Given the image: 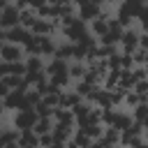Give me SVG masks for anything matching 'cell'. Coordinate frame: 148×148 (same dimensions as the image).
<instances>
[{
	"mask_svg": "<svg viewBox=\"0 0 148 148\" xmlns=\"http://www.w3.org/2000/svg\"><path fill=\"white\" fill-rule=\"evenodd\" d=\"M81 97L76 92H60V99H58V106L60 109H72L74 104H79Z\"/></svg>",
	"mask_w": 148,
	"mask_h": 148,
	"instance_id": "obj_12",
	"label": "cell"
},
{
	"mask_svg": "<svg viewBox=\"0 0 148 148\" xmlns=\"http://www.w3.org/2000/svg\"><path fill=\"white\" fill-rule=\"evenodd\" d=\"M35 123H37V113H35V109H18V111L14 113V127H16V132L32 130Z\"/></svg>",
	"mask_w": 148,
	"mask_h": 148,
	"instance_id": "obj_2",
	"label": "cell"
},
{
	"mask_svg": "<svg viewBox=\"0 0 148 148\" xmlns=\"http://www.w3.org/2000/svg\"><path fill=\"white\" fill-rule=\"evenodd\" d=\"M109 21H111V16L106 14V12H102L97 18H92L90 21V28H92V35H97V37H102L106 30H109Z\"/></svg>",
	"mask_w": 148,
	"mask_h": 148,
	"instance_id": "obj_8",
	"label": "cell"
},
{
	"mask_svg": "<svg viewBox=\"0 0 148 148\" xmlns=\"http://www.w3.org/2000/svg\"><path fill=\"white\" fill-rule=\"evenodd\" d=\"M5 5H9V0H0V9H2Z\"/></svg>",
	"mask_w": 148,
	"mask_h": 148,
	"instance_id": "obj_15",
	"label": "cell"
},
{
	"mask_svg": "<svg viewBox=\"0 0 148 148\" xmlns=\"http://www.w3.org/2000/svg\"><path fill=\"white\" fill-rule=\"evenodd\" d=\"M14 25H18V9L14 5H5L0 9V28L2 30H9Z\"/></svg>",
	"mask_w": 148,
	"mask_h": 148,
	"instance_id": "obj_6",
	"label": "cell"
},
{
	"mask_svg": "<svg viewBox=\"0 0 148 148\" xmlns=\"http://www.w3.org/2000/svg\"><path fill=\"white\" fill-rule=\"evenodd\" d=\"M30 39H32V32H30V30H25V28H21V25H14V28L5 30V42H9V44L25 46Z\"/></svg>",
	"mask_w": 148,
	"mask_h": 148,
	"instance_id": "obj_5",
	"label": "cell"
},
{
	"mask_svg": "<svg viewBox=\"0 0 148 148\" xmlns=\"http://www.w3.org/2000/svg\"><path fill=\"white\" fill-rule=\"evenodd\" d=\"M7 92H9V88H7V86H5V81L0 79V99H2V97H5Z\"/></svg>",
	"mask_w": 148,
	"mask_h": 148,
	"instance_id": "obj_14",
	"label": "cell"
},
{
	"mask_svg": "<svg viewBox=\"0 0 148 148\" xmlns=\"http://www.w3.org/2000/svg\"><path fill=\"white\" fill-rule=\"evenodd\" d=\"M35 21H37V14H35V12L30 9V7H28V9H21V12H18V25H21V28L30 30Z\"/></svg>",
	"mask_w": 148,
	"mask_h": 148,
	"instance_id": "obj_11",
	"label": "cell"
},
{
	"mask_svg": "<svg viewBox=\"0 0 148 148\" xmlns=\"http://www.w3.org/2000/svg\"><path fill=\"white\" fill-rule=\"evenodd\" d=\"M25 74H35V72H44V62H42V56H25Z\"/></svg>",
	"mask_w": 148,
	"mask_h": 148,
	"instance_id": "obj_9",
	"label": "cell"
},
{
	"mask_svg": "<svg viewBox=\"0 0 148 148\" xmlns=\"http://www.w3.org/2000/svg\"><path fill=\"white\" fill-rule=\"evenodd\" d=\"M23 58H25L23 46L9 44V42H2L0 44V62H21Z\"/></svg>",
	"mask_w": 148,
	"mask_h": 148,
	"instance_id": "obj_3",
	"label": "cell"
},
{
	"mask_svg": "<svg viewBox=\"0 0 148 148\" xmlns=\"http://www.w3.org/2000/svg\"><path fill=\"white\" fill-rule=\"evenodd\" d=\"M2 130H5V127H2V125H0V132H2Z\"/></svg>",
	"mask_w": 148,
	"mask_h": 148,
	"instance_id": "obj_17",
	"label": "cell"
},
{
	"mask_svg": "<svg viewBox=\"0 0 148 148\" xmlns=\"http://www.w3.org/2000/svg\"><path fill=\"white\" fill-rule=\"evenodd\" d=\"M86 69H88V65H83L81 60L67 62V74H69V79H76V81H81V79H83V74H86Z\"/></svg>",
	"mask_w": 148,
	"mask_h": 148,
	"instance_id": "obj_10",
	"label": "cell"
},
{
	"mask_svg": "<svg viewBox=\"0 0 148 148\" xmlns=\"http://www.w3.org/2000/svg\"><path fill=\"white\" fill-rule=\"evenodd\" d=\"M5 113V106H2V99H0V116Z\"/></svg>",
	"mask_w": 148,
	"mask_h": 148,
	"instance_id": "obj_16",
	"label": "cell"
},
{
	"mask_svg": "<svg viewBox=\"0 0 148 148\" xmlns=\"http://www.w3.org/2000/svg\"><path fill=\"white\" fill-rule=\"evenodd\" d=\"M141 30H134V28H125L123 30V37H120V46H123V53H132V51H136L139 49V39H141Z\"/></svg>",
	"mask_w": 148,
	"mask_h": 148,
	"instance_id": "obj_4",
	"label": "cell"
},
{
	"mask_svg": "<svg viewBox=\"0 0 148 148\" xmlns=\"http://www.w3.org/2000/svg\"><path fill=\"white\" fill-rule=\"evenodd\" d=\"M53 21H49V18H37L35 23H32V28H30V32H32V37H46V35H51L53 32Z\"/></svg>",
	"mask_w": 148,
	"mask_h": 148,
	"instance_id": "obj_7",
	"label": "cell"
},
{
	"mask_svg": "<svg viewBox=\"0 0 148 148\" xmlns=\"http://www.w3.org/2000/svg\"><path fill=\"white\" fill-rule=\"evenodd\" d=\"M51 127H53V120H51V118H37V123L32 125V132H35L37 136H42V134H49Z\"/></svg>",
	"mask_w": 148,
	"mask_h": 148,
	"instance_id": "obj_13",
	"label": "cell"
},
{
	"mask_svg": "<svg viewBox=\"0 0 148 148\" xmlns=\"http://www.w3.org/2000/svg\"><path fill=\"white\" fill-rule=\"evenodd\" d=\"M44 74H46L49 83H53V86H58V88L67 86V81H69V74H67V62H65V60H60V58H53V60L44 67Z\"/></svg>",
	"mask_w": 148,
	"mask_h": 148,
	"instance_id": "obj_1",
	"label": "cell"
}]
</instances>
